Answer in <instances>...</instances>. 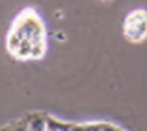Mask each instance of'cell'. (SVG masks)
Returning <instances> with one entry per match:
<instances>
[{
  "label": "cell",
  "mask_w": 147,
  "mask_h": 131,
  "mask_svg": "<svg viewBox=\"0 0 147 131\" xmlns=\"http://www.w3.org/2000/svg\"><path fill=\"white\" fill-rule=\"evenodd\" d=\"M5 48L18 62H35L44 58L48 37L42 16L32 8L22 10L13 19L6 33Z\"/></svg>",
  "instance_id": "6da1fadb"
},
{
  "label": "cell",
  "mask_w": 147,
  "mask_h": 131,
  "mask_svg": "<svg viewBox=\"0 0 147 131\" xmlns=\"http://www.w3.org/2000/svg\"><path fill=\"white\" fill-rule=\"evenodd\" d=\"M126 40L131 43H142L147 39V10L135 9L126 15L122 26Z\"/></svg>",
  "instance_id": "7a4b0ae2"
},
{
  "label": "cell",
  "mask_w": 147,
  "mask_h": 131,
  "mask_svg": "<svg viewBox=\"0 0 147 131\" xmlns=\"http://www.w3.org/2000/svg\"><path fill=\"white\" fill-rule=\"evenodd\" d=\"M78 130H122V127L107 121H99V122L78 124Z\"/></svg>",
  "instance_id": "3957f363"
}]
</instances>
